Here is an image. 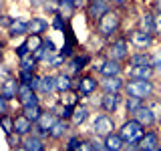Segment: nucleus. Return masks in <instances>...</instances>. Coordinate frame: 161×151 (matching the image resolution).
<instances>
[{"instance_id":"nucleus-1","label":"nucleus","mask_w":161,"mask_h":151,"mask_svg":"<svg viewBox=\"0 0 161 151\" xmlns=\"http://www.w3.org/2000/svg\"><path fill=\"white\" fill-rule=\"evenodd\" d=\"M121 24H123V16H121V10L119 8H113L105 14L103 18L95 24V32L97 36H101L103 40H113L115 36H119L121 32Z\"/></svg>"},{"instance_id":"nucleus-2","label":"nucleus","mask_w":161,"mask_h":151,"mask_svg":"<svg viewBox=\"0 0 161 151\" xmlns=\"http://www.w3.org/2000/svg\"><path fill=\"white\" fill-rule=\"evenodd\" d=\"M131 53H133V47L129 42V36H125V34H119V36H115L113 40H109L105 44V57L125 63V64H127Z\"/></svg>"},{"instance_id":"nucleus-3","label":"nucleus","mask_w":161,"mask_h":151,"mask_svg":"<svg viewBox=\"0 0 161 151\" xmlns=\"http://www.w3.org/2000/svg\"><path fill=\"white\" fill-rule=\"evenodd\" d=\"M117 131H119V135L123 137V141H125L127 145H137L139 141H141V137L145 135V131H147V129H145L135 117H127L123 123L119 125Z\"/></svg>"},{"instance_id":"nucleus-4","label":"nucleus","mask_w":161,"mask_h":151,"mask_svg":"<svg viewBox=\"0 0 161 151\" xmlns=\"http://www.w3.org/2000/svg\"><path fill=\"white\" fill-rule=\"evenodd\" d=\"M75 89L80 93L83 99H91L95 93H101V79L95 73H83L75 81Z\"/></svg>"},{"instance_id":"nucleus-5","label":"nucleus","mask_w":161,"mask_h":151,"mask_svg":"<svg viewBox=\"0 0 161 151\" xmlns=\"http://www.w3.org/2000/svg\"><path fill=\"white\" fill-rule=\"evenodd\" d=\"M155 83L153 81H129L127 79V85H125V95L129 97H137V99H143V101H149L155 97Z\"/></svg>"},{"instance_id":"nucleus-6","label":"nucleus","mask_w":161,"mask_h":151,"mask_svg":"<svg viewBox=\"0 0 161 151\" xmlns=\"http://www.w3.org/2000/svg\"><path fill=\"white\" fill-rule=\"evenodd\" d=\"M119 129V125L115 123V117L109 113H97L93 119V135H97V137H107V135L115 133V131Z\"/></svg>"},{"instance_id":"nucleus-7","label":"nucleus","mask_w":161,"mask_h":151,"mask_svg":"<svg viewBox=\"0 0 161 151\" xmlns=\"http://www.w3.org/2000/svg\"><path fill=\"white\" fill-rule=\"evenodd\" d=\"M127 36H129V42H131V47H133V50H149L155 44V40H157L151 32H147V30H143L139 26L133 28Z\"/></svg>"},{"instance_id":"nucleus-8","label":"nucleus","mask_w":161,"mask_h":151,"mask_svg":"<svg viewBox=\"0 0 161 151\" xmlns=\"http://www.w3.org/2000/svg\"><path fill=\"white\" fill-rule=\"evenodd\" d=\"M91 63H93V59H91L89 53H80V54H75V57H70L67 60V64H64L63 70H67L69 75H73V77H80V75L85 73Z\"/></svg>"},{"instance_id":"nucleus-9","label":"nucleus","mask_w":161,"mask_h":151,"mask_svg":"<svg viewBox=\"0 0 161 151\" xmlns=\"http://www.w3.org/2000/svg\"><path fill=\"white\" fill-rule=\"evenodd\" d=\"M113 8L115 6H113V2H111V0H91L89 6L85 8V14H87V18L93 24H97L99 20L103 18L109 10H113Z\"/></svg>"},{"instance_id":"nucleus-10","label":"nucleus","mask_w":161,"mask_h":151,"mask_svg":"<svg viewBox=\"0 0 161 151\" xmlns=\"http://www.w3.org/2000/svg\"><path fill=\"white\" fill-rule=\"evenodd\" d=\"M123 101H125L123 93H101L99 95V109L103 113L115 115L119 111V107L123 105Z\"/></svg>"},{"instance_id":"nucleus-11","label":"nucleus","mask_w":161,"mask_h":151,"mask_svg":"<svg viewBox=\"0 0 161 151\" xmlns=\"http://www.w3.org/2000/svg\"><path fill=\"white\" fill-rule=\"evenodd\" d=\"M101 79V93H125L127 77H99Z\"/></svg>"},{"instance_id":"nucleus-12","label":"nucleus","mask_w":161,"mask_h":151,"mask_svg":"<svg viewBox=\"0 0 161 151\" xmlns=\"http://www.w3.org/2000/svg\"><path fill=\"white\" fill-rule=\"evenodd\" d=\"M155 69L151 64H141V67H127L125 77L129 81H153L155 79Z\"/></svg>"},{"instance_id":"nucleus-13","label":"nucleus","mask_w":161,"mask_h":151,"mask_svg":"<svg viewBox=\"0 0 161 151\" xmlns=\"http://www.w3.org/2000/svg\"><path fill=\"white\" fill-rule=\"evenodd\" d=\"M18 91H20V81L16 77V73L0 83V97H4L8 101H16L18 99Z\"/></svg>"},{"instance_id":"nucleus-14","label":"nucleus","mask_w":161,"mask_h":151,"mask_svg":"<svg viewBox=\"0 0 161 151\" xmlns=\"http://www.w3.org/2000/svg\"><path fill=\"white\" fill-rule=\"evenodd\" d=\"M139 151H157L159 145H161V135L157 129H147L145 135L141 137L139 141Z\"/></svg>"},{"instance_id":"nucleus-15","label":"nucleus","mask_w":161,"mask_h":151,"mask_svg":"<svg viewBox=\"0 0 161 151\" xmlns=\"http://www.w3.org/2000/svg\"><path fill=\"white\" fill-rule=\"evenodd\" d=\"M125 70H127V64L125 63H119V60H113V59L105 57L99 77H121V75H125Z\"/></svg>"},{"instance_id":"nucleus-16","label":"nucleus","mask_w":161,"mask_h":151,"mask_svg":"<svg viewBox=\"0 0 161 151\" xmlns=\"http://www.w3.org/2000/svg\"><path fill=\"white\" fill-rule=\"evenodd\" d=\"M131 117H135V119H137V121H139L141 125H143L145 129H153L155 125L159 123L157 115H155L153 111H151V107H149L147 103H145L143 107H141V109L137 111V113H133V115H131Z\"/></svg>"},{"instance_id":"nucleus-17","label":"nucleus","mask_w":161,"mask_h":151,"mask_svg":"<svg viewBox=\"0 0 161 151\" xmlns=\"http://www.w3.org/2000/svg\"><path fill=\"white\" fill-rule=\"evenodd\" d=\"M16 101H18L20 107H24V105H36V103H40V95L36 91L30 89V85L20 83V91H18V99Z\"/></svg>"},{"instance_id":"nucleus-18","label":"nucleus","mask_w":161,"mask_h":151,"mask_svg":"<svg viewBox=\"0 0 161 151\" xmlns=\"http://www.w3.org/2000/svg\"><path fill=\"white\" fill-rule=\"evenodd\" d=\"M70 129H73V125H70V121H64V119H57V123L53 125V129L48 131L50 133V141H64L70 135Z\"/></svg>"},{"instance_id":"nucleus-19","label":"nucleus","mask_w":161,"mask_h":151,"mask_svg":"<svg viewBox=\"0 0 161 151\" xmlns=\"http://www.w3.org/2000/svg\"><path fill=\"white\" fill-rule=\"evenodd\" d=\"M34 125L28 117H24L22 113H16L14 115V133H18L20 137H28V135H32L34 131Z\"/></svg>"},{"instance_id":"nucleus-20","label":"nucleus","mask_w":161,"mask_h":151,"mask_svg":"<svg viewBox=\"0 0 161 151\" xmlns=\"http://www.w3.org/2000/svg\"><path fill=\"white\" fill-rule=\"evenodd\" d=\"M57 93V75L54 73H47L40 79V87H38V95L40 97H53Z\"/></svg>"},{"instance_id":"nucleus-21","label":"nucleus","mask_w":161,"mask_h":151,"mask_svg":"<svg viewBox=\"0 0 161 151\" xmlns=\"http://www.w3.org/2000/svg\"><path fill=\"white\" fill-rule=\"evenodd\" d=\"M30 34V26H28V20L24 18H14L12 24L6 30V36L8 38H16V36H28Z\"/></svg>"},{"instance_id":"nucleus-22","label":"nucleus","mask_w":161,"mask_h":151,"mask_svg":"<svg viewBox=\"0 0 161 151\" xmlns=\"http://www.w3.org/2000/svg\"><path fill=\"white\" fill-rule=\"evenodd\" d=\"M91 117V107L87 103H80L75 107V113H73V117H70V125H73V129H79V127H83L85 123H87V119Z\"/></svg>"},{"instance_id":"nucleus-23","label":"nucleus","mask_w":161,"mask_h":151,"mask_svg":"<svg viewBox=\"0 0 161 151\" xmlns=\"http://www.w3.org/2000/svg\"><path fill=\"white\" fill-rule=\"evenodd\" d=\"M75 81L77 77L69 75L67 70H58L57 73V93H64V91H73L75 89Z\"/></svg>"},{"instance_id":"nucleus-24","label":"nucleus","mask_w":161,"mask_h":151,"mask_svg":"<svg viewBox=\"0 0 161 151\" xmlns=\"http://www.w3.org/2000/svg\"><path fill=\"white\" fill-rule=\"evenodd\" d=\"M28 26H30V34H42V36H44V32H47L48 28H53V26H50V22L44 16H32V18H28Z\"/></svg>"},{"instance_id":"nucleus-25","label":"nucleus","mask_w":161,"mask_h":151,"mask_svg":"<svg viewBox=\"0 0 161 151\" xmlns=\"http://www.w3.org/2000/svg\"><path fill=\"white\" fill-rule=\"evenodd\" d=\"M141 64H151V50H133L127 60V67H141Z\"/></svg>"},{"instance_id":"nucleus-26","label":"nucleus","mask_w":161,"mask_h":151,"mask_svg":"<svg viewBox=\"0 0 161 151\" xmlns=\"http://www.w3.org/2000/svg\"><path fill=\"white\" fill-rule=\"evenodd\" d=\"M18 113H22L24 117H28L32 123H36V121L42 117V113H44V107L40 103H36V105H24V107H20V111Z\"/></svg>"},{"instance_id":"nucleus-27","label":"nucleus","mask_w":161,"mask_h":151,"mask_svg":"<svg viewBox=\"0 0 161 151\" xmlns=\"http://www.w3.org/2000/svg\"><path fill=\"white\" fill-rule=\"evenodd\" d=\"M80 93L77 89H73V91H64V93H60L58 95V103H63V105H67V107H77V105H80Z\"/></svg>"},{"instance_id":"nucleus-28","label":"nucleus","mask_w":161,"mask_h":151,"mask_svg":"<svg viewBox=\"0 0 161 151\" xmlns=\"http://www.w3.org/2000/svg\"><path fill=\"white\" fill-rule=\"evenodd\" d=\"M22 145L26 147L28 151H47V139H40L36 135H28V137H24Z\"/></svg>"},{"instance_id":"nucleus-29","label":"nucleus","mask_w":161,"mask_h":151,"mask_svg":"<svg viewBox=\"0 0 161 151\" xmlns=\"http://www.w3.org/2000/svg\"><path fill=\"white\" fill-rule=\"evenodd\" d=\"M105 145H107L109 151H123L127 143H125L123 137L119 135V131H115V133H111V135L105 137Z\"/></svg>"},{"instance_id":"nucleus-30","label":"nucleus","mask_w":161,"mask_h":151,"mask_svg":"<svg viewBox=\"0 0 161 151\" xmlns=\"http://www.w3.org/2000/svg\"><path fill=\"white\" fill-rule=\"evenodd\" d=\"M38 64H40V60L34 57V53L26 54L24 59H18V70H32V73H38Z\"/></svg>"},{"instance_id":"nucleus-31","label":"nucleus","mask_w":161,"mask_h":151,"mask_svg":"<svg viewBox=\"0 0 161 151\" xmlns=\"http://www.w3.org/2000/svg\"><path fill=\"white\" fill-rule=\"evenodd\" d=\"M57 119H58V117H57V115H54L53 111L47 107V109H44V113H42V117L36 121V127L44 129V131H50V129H53V125L57 123ZM48 135H50V133H48Z\"/></svg>"},{"instance_id":"nucleus-32","label":"nucleus","mask_w":161,"mask_h":151,"mask_svg":"<svg viewBox=\"0 0 161 151\" xmlns=\"http://www.w3.org/2000/svg\"><path fill=\"white\" fill-rule=\"evenodd\" d=\"M147 103V101H143V99H137V97H129V95H125V101H123V107H125V113L129 115H133V113H137V111L143 107V105Z\"/></svg>"},{"instance_id":"nucleus-33","label":"nucleus","mask_w":161,"mask_h":151,"mask_svg":"<svg viewBox=\"0 0 161 151\" xmlns=\"http://www.w3.org/2000/svg\"><path fill=\"white\" fill-rule=\"evenodd\" d=\"M75 12H77V8H75L73 0H60V4H58V14L60 16H64L70 22V18L75 16Z\"/></svg>"},{"instance_id":"nucleus-34","label":"nucleus","mask_w":161,"mask_h":151,"mask_svg":"<svg viewBox=\"0 0 161 151\" xmlns=\"http://www.w3.org/2000/svg\"><path fill=\"white\" fill-rule=\"evenodd\" d=\"M67 57H63L60 53H54L53 57L48 59V63H47V67L50 69V70H63L64 69V64H67Z\"/></svg>"},{"instance_id":"nucleus-35","label":"nucleus","mask_w":161,"mask_h":151,"mask_svg":"<svg viewBox=\"0 0 161 151\" xmlns=\"http://www.w3.org/2000/svg\"><path fill=\"white\" fill-rule=\"evenodd\" d=\"M139 28H143V30L153 34V10H145L139 16Z\"/></svg>"},{"instance_id":"nucleus-36","label":"nucleus","mask_w":161,"mask_h":151,"mask_svg":"<svg viewBox=\"0 0 161 151\" xmlns=\"http://www.w3.org/2000/svg\"><path fill=\"white\" fill-rule=\"evenodd\" d=\"M24 42L28 44L30 53H34V50H38L40 47H44V36L42 34H28V36H24Z\"/></svg>"},{"instance_id":"nucleus-37","label":"nucleus","mask_w":161,"mask_h":151,"mask_svg":"<svg viewBox=\"0 0 161 151\" xmlns=\"http://www.w3.org/2000/svg\"><path fill=\"white\" fill-rule=\"evenodd\" d=\"M0 127H2L4 135L14 133V115H0Z\"/></svg>"},{"instance_id":"nucleus-38","label":"nucleus","mask_w":161,"mask_h":151,"mask_svg":"<svg viewBox=\"0 0 161 151\" xmlns=\"http://www.w3.org/2000/svg\"><path fill=\"white\" fill-rule=\"evenodd\" d=\"M83 141V137L80 135H77V133H70L67 139H64V145H63V151H75L79 147V143Z\"/></svg>"},{"instance_id":"nucleus-39","label":"nucleus","mask_w":161,"mask_h":151,"mask_svg":"<svg viewBox=\"0 0 161 151\" xmlns=\"http://www.w3.org/2000/svg\"><path fill=\"white\" fill-rule=\"evenodd\" d=\"M50 26H53L54 30H58V32H64V28L69 26V20L64 16H60V14H54L53 20H50Z\"/></svg>"},{"instance_id":"nucleus-40","label":"nucleus","mask_w":161,"mask_h":151,"mask_svg":"<svg viewBox=\"0 0 161 151\" xmlns=\"http://www.w3.org/2000/svg\"><path fill=\"white\" fill-rule=\"evenodd\" d=\"M63 57H67V59H70V57H75L77 54V44L75 42H69V40H64L63 42V47H60V50H58Z\"/></svg>"},{"instance_id":"nucleus-41","label":"nucleus","mask_w":161,"mask_h":151,"mask_svg":"<svg viewBox=\"0 0 161 151\" xmlns=\"http://www.w3.org/2000/svg\"><path fill=\"white\" fill-rule=\"evenodd\" d=\"M153 36L161 40V10H153Z\"/></svg>"},{"instance_id":"nucleus-42","label":"nucleus","mask_w":161,"mask_h":151,"mask_svg":"<svg viewBox=\"0 0 161 151\" xmlns=\"http://www.w3.org/2000/svg\"><path fill=\"white\" fill-rule=\"evenodd\" d=\"M151 67L155 69V73L161 75V47L151 50Z\"/></svg>"},{"instance_id":"nucleus-43","label":"nucleus","mask_w":161,"mask_h":151,"mask_svg":"<svg viewBox=\"0 0 161 151\" xmlns=\"http://www.w3.org/2000/svg\"><path fill=\"white\" fill-rule=\"evenodd\" d=\"M22 141H24V137H20L18 133H10V135H6V143H8L10 149L20 147V145H22Z\"/></svg>"},{"instance_id":"nucleus-44","label":"nucleus","mask_w":161,"mask_h":151,"mask_svg":"<svg viewBox=\"0 0 161 151\" xmlns=\"http://www.w3.org/2000/svg\"><path fill=\"white\" fill-rule=\"evenodd\" d=\"M91 143H93V149H95V151H109L107 145H105V139H103V137L91 135Z\"/></svg>"},{"instance_id":"nucleus-45","label":"nucleus","mask_w":161,"mask_h":151,"mask_svg":"<svg viewBox=\"0 0 161 151\" xmlns=\"http://www.w3.org/2000/svg\"><path fill=\"white\" fill-rule=\"evenodd\" d=\"M14 54H16V59H24L26 57V54H30V48H28V44L24 42H20V44H16V47H14Z\"/></svg>"},{"instance_id":"nucleus-46","label":"nucleus","mask_w":161,"mask_h":151,"mask_svg":"<svg viewBox=\"0 0 161 151\" xmlns=\"http://www.w3.org/2000/svg\"><path fill=\"white\" fill-rule=\"evenodd\" d=\"M34 75H36V73H32V70H16L18 81H20V83H26V85L34 79Z\"/></svg>"},{"instance_id":"nucleus-47","label":"nucleus","mask_w":161,"mask_h":151,"mask_svg":"<svg viewBox=\"0 0 161 151\" xmlns=\"http://www.w3.org/2000/svg\"><path fill=\"white\" fill-rule=\"evenodd\" d=\"M147 105L151 107V111L157 115V119H161V99L153 97V99H149V101H147Z\"/></svg>"},{"instance_id":"nucleus-48","label":"nucleus","mask_w":161,"mask_h":151,"mask_svg":"<svg viewBox=\"0 0 161 151\" xmlns=\"http://www.w3.org/2000/svg\"><path fill=\"white\" fill-rule=\"evenodd\" d=\"M10 103H12V101L0 97V115H14V113H12V107H10Z\"/></svg>"},{"instance_id":"nucleus-49","label":"nucleus","mask_w":161,"mask_h":151,"mask_svg":"<svg viewBox=\"0 0 161 151\" xmlns=\"http://www.w3.org/2000/svg\"><path fill=\"white\" fill-rule=\"evenodd\" d=\"M58 4H60V0H48L47 4H44V10H48L50 14H58Z\"/></svg>"},{"instance_id":"nucleus-50","label":"nucleus","mask_w":161,"mask_h":151,"mask_svg":"<svg viewBox=\"0 0 161 151\" xmlns=\"http://www.w3.org/2000/svg\"><path fill=\"white\" fill-rule=\"evenodd\" d=\"M75 151H95L93 149V143H91V137H83V141L79 143V147Z\"/></svg>"},{"instance_id":"nucleus-51","label":"nucleus","mask_w":161,"mask_h":151,"mask_svg":"<svg viewBox=\"0 0 161 151\" xmlns=\"http://www.w3.org/2000/svg\"><path fill=\"white\" fill-rule=\"evenodd\" d=\"M103 60H105V54L99 60H93V63H91V67H89V70H91V73H95V75H99L101 73V67H103Z\"/></svg>"},{"instance_id":"nucleus-52","label":"nucleus","mask_w":161,"mask_h":151,"mask_svg":"<svg viewBox=\"0 0 161 151\" xmlns=\"http://www.w3.org/2000/svg\"><path fill=\"white\" fill-rule=\"evenodd\" d=\"M12 70H10V67H8V64L6 63H2V70H0V83H2V81H6L8 77H12Z\"/></svg>"},{"instance_id":"nucleus-53","label":"nucleus","mask_w":161,"mask_h":151,"mask_svg":"<svg viewBox=\"0 0 161 151\" xmlns=\"http://www.w3.org/2000/svg\"><path fill=\"white\" fill-rule=\"evenodd\" d=\"M111 2H113V6H115V8L125 10V8H129V6H131V2H133V0H111Z\"/></svg>"},{"instance_id":"nucleus-54","label":"nucleus","mask_w":161,"mask_h":151,"mask_svg":"<svg viewBox=\"0 0 161 151\" xmlns=\"http://www.w3.org/2000/svg\"><path fill=\"white\" fill-rule=\"evenodd\" d=\"M44 47H47L50 53H58V48H57V44H54V40L50 38V36H44Z\"/></svg>"},{"instance_id":"nucleus-55","label":"nucleus","mask_w":161,"mask_h":151,"mask_svg":"<svg viewBox=\"0 0 161 151\" xmlns=\"http://www.w3.org/2000/svg\"><path fill=\"white\" fill-rule=\"evenodd\" d=\"M89 2H91V0H73V4H75V8H77V10H85V8L89 6Z\"/></svg>"},{"instance_id":"nucleus-56","label":"nucleus","mask_w":161,"mask_h":151,"mask_svg":"<svg viewBox=\"0 0 161 151\" xmlns=\"http://www.w3.org/2000/svg\"><path fill=\"white\" fill-rule=\"evenodd\" d=\"M48 0H28L30 8H44V4H47Z\"/></svg>"},{"instance_id":"nucleus-57","label":"nucleus","mask_w":161,"mask_h":151,"mask_svg":"<svg viewBox=\"0 0 161 151\" xmlns=\"http://www.w3.org/2000/svg\"><path fill=\"white\" fill-rule=\"evenodd\" d=\"M12 20H14L12 16H8V14L4 12V14H2V28H4V30H8V26L12 24Z\"/></svg>"},{"instance_id":"nucleus-58","label":"nucleus","mask_w":161,"mask_h":151,"mask_svg":"<svg viewBox=\"0 0 161 151\" xmlns=\"http://www.w3.org/2000/svg\"><path fill=\"white\" fill-rule=\"evenodd\" d=\"M123 151H139V145H125Z\"/></svg>"},{"instance_id":"nucleus-59","label":"nucleus","mask_w":161,"mask_h":151,"mask_svg":"<svg viewBox=\"0 0 161 151\" xmlns=\"http://www.w3.org/2000/svg\"><path fill=\"white\" fill-rule=\"evenodd\" d=\"M12 151H28V149L24 147V145H20V147H16V149H12Z\"/></svg>"},{"instance_id":"nucleus-60","label":"nucleus","mask_w":161,"mask_h":151,"mask_svg":"<svg viewBox=\"0 0 161 151\" xmlns=\"http://www.w3.org/2000/svg\"><path fill=\"white\" fill-rule=\"evenodd\" d=\"M157 125H159V129H161V119H159V123H157Z\"/></svg>"},{"instance_id":"nucleus-61","label":"nucleus","mask_w":161,"mask_h":151,"mask_svg":"<svg viewBox=\"0 0 161 151\" xmlns=\"http://www.w3.org/2000/svg\"><path fill=\"white\" fill-rule=\"evenodd\" d=\"M157 151H161V145H159V149H157Z\"/></svg>"}]
</instances>
